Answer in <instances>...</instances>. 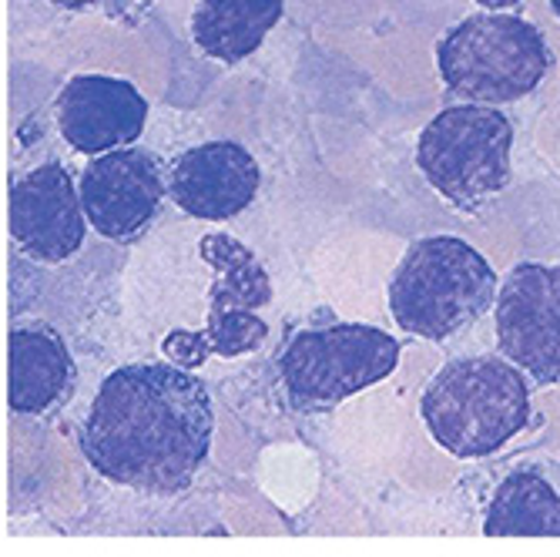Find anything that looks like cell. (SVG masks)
I'll return each instance as SVG.
<instances>
[{
  "mask_svg": "<svg viewBox=\"0 0 560 557\" xmlns=\"http://www.w3.org/2000/svg\"><path fill=\"white\" fill-rule=\"evenodd\" d=\"M212 396L178 363H128L101 380L78 433L81 457L108 484L172 497L206 467Z\"/></svg>",
  "mask_w": 560,
  "mask_h": 557,
  "instance_id": "1",
  "label": "cell"
},
{
  "mask_svg": "<svg viewBox=\"0 0 560 557\" xmlns=\"http://www.w3.org/2000/svg\"><path fill=\"white\" fill-rule=\"evenodd\" d=\"M420 417L456 461H480L527 427L530 386L511 360L460 357L430 380Z\"/></svg>",
  "mask_w": 560,
  "mask_h": 557,
  "instance_id": "2",
  "label": "cell"
},
{
  "mask_svg": "<svg viewBox=\"0 0 560 557\" xmlns=\"http://www.w3.org/2000/svg\"><path fill=\"white\" fill-rule=\"evenodd\" d=\"M497 272L467 239H417L389 279V316L410 336L443 343L493 306Z\"/></svg>",
  "mask_w": 560,
  "mask_h": 557,
  "instance_id": "3",
  "label": "cell"
},
{
  "mask_svg": "<svg viewBox=\"0 0 560 557\" xmlns=\"http://www.w3.org/2000/svg\"><path fill=\"white\" fill-rule=\"evenodd\" d=\"M436 68L456 97L474 105H514L547 78L550 47L537 24L506 11H480L443 34Z\"/></svg>",
  "mask_w": 560,
  "mask_h": 557,
  "instance_id": "4",
  "label": "cell"
},
{
  "mask_svg": "<svg viewBox=\"0 0 560 557\" xmlns=\"http://www.w3.org/2000/svg\"><path fill=\"white\" fill-rule=\"evenodd\" d=\"M198 256L212 272L206 326L172 329L162 343L165 357L185 370H198L209 357H245L269 339L259 310L272 302V279L256 252L229 232H209L198 239Z\"/></svg>",
  "mask_w": 560,
  "mask_h": 557,
  "instance_id": "5",
  "label": "cell"
},
{
  "mask_svg": "<svg viewBox=\"0 0 560 557\" xmlns=\"http://www.w3.org/2000/svg\"><path fill=\"white\" fill-rule=\"evenodd\" d=\"M399 363V339L366 323L302 329L279 357L289 410L319 417L342 399L383 383Z\"/></svg>",
  "mask_w": 560,
  "mask_h": 557,
  "instance_id": "6",
  "label": "cell"
},
{
  "mask_svg": "<svg viewBox=\"0 0 560 557\" xmlns=\"http://www.w3.org/2000/svg\"><path fill=\"white\" fill-rule=\"evenodd\" d=\"M514 125L493 105L443 108L420 131L417 165L450 206L477 212L511 182Z\"/></svg>",
  "mask_w": 560,
  "mask_h": 557,
  "instance_id": "7",
  "label": "cell"
},
{
  "mask_svg": "<svg viewBox=\"0 0 560 557\" xmlns=\"http://www.w3.org/2000/svg\"><path fill=\"white\" fill-rule=\"evenodd\" d=\"M497 346L537 386L560 383V266L521 263L493 295Z\"/></svg>",
  "mask_w": 560,
  "mask_h": 557,
  "instance_id": "8",
  "label": "cell"
},
{
  "mask_svg": "<svg viewBox=\"0 0 560 557\" xmlns=\"http://www.w3.org/2000/svg\"><path fill=\"white\" fill-rule=\"evenodd\" d=\"M88 225L108 242L128 245L148 232L168 195L165 169L155 151L121 144L91 155L78 182Z\"/></svg>",
  "mask_w": 560,
  "mask_h": 557,
  "instance_id": "9",
  "label": "cell"
},
{
  "mask_svg": "<svg viewBox=\"0 0 560 557\" xmlns=\"http://www.w3.org/2000/svg\"><path fill=\"white\" fill-rule=\"evenodd\" d=\"M8 212L14 245L44 266L68 263L88 239L78 182L61 162L34 165L14 178Z\"/></svg>",
  "mask_w": 560,
  "mask_h": 557,
  "instance_id": "10",
  "label": "cell"
},
{
  "mask_svg": "<svg viewBox=\"0 0 560 557\" xmlns=\"http://www.w3.org/2000/svg\"><path fill=\"white\" fill-rule=\"evenodd\" d=\"M165 185L185 216L229 222L256 201L262 169L238 141H206L182 151L165 175Z\"/></svg>",
  "mask_w": 560,
  "mask_h": 557,
  "instance_id": "11",
  "label": "cell"
},
{
  "mask_svg": "<svg viewBox=\"0 0 560 557\" xmlns=\"http://www.w3.org/2000/svg\"><path fill=\"white\" fill-rule=\"evenodd\" d=\"M55 121L61 138L81 155H101L121 144H135L148 121L144 94L108 74H74L55 101Z\"/></svg>",
  "mask_w": 560,
  "mask_h": 557,
  "instance_id": "12",
  "label": "cell"
},
{
  "mask_svg": "<svg viewBox=\"0 0 560 557\" xmlns=\"http://www.w3.org/2000/svg\"><path fill=\"white\" fill-rule=\"evenodd\" d=\"M78 380L65 336L47 323L14 326L8 336V407L21 417H40L61 407Z\"/></svg>",
  "mask_w": 560,
  "mask_h": 557,
  "instance_id": "13",
  "label": "cell"
},
{
  "mask_svg": "<svg viewBox=\"0 0 560 557\" xmlns=\"http://www.w3.org/2000/svg\"><path fill=\"white\" fill-rule=\"evenodd\" d=\"M282 11L285 0H198L188 31L206 58L238 65L262 47Z\"/></svg>",
  "mask_w": 560,
  "mask_h": 557,
  "instance_id": "14",
  "label": "cell"
},
{
  "mask_svg": "<svg viewBox=\"0 0 560 557\" xmlns=\"http://www.w3.org/2000/svg\"><path fill=\"white\" fill-rule=\"evenodd\" d=\"M487 537H560V494L537 471H514L490 497Z\"/></svg>",
  "mask_w": 560,
  "mask_h": 557,
  "instance_id": "15",
  "label": "cell"
},
{
  "mask_svg": "<svg viewBox=\"0 0 560 557\" xmlns=\"http://www.w3.org/2000/svg\"><path fill=\"white\" fill-rule=\"evenodd\" d=\"M47 4H55L61 11H88V8L101 4V0H47Z\"/></svg>",
  "mask_w": 560,
  "mask_h": 557,
  "instance_id": "16",
  "label": "cell"
},
{
  "mask_svg": "<svg viewBox=\"0 0 560 557\" xmlns=\"http://www.w3.org/2000/svg\"><path fill=\"white\" fill-rule=\"evenodd\" d=\"M474 4H480L483 11H511L521 0H474Z\"/></svg>",
  "mask_w": 560,
  "mask_h": 557,
  "instance_id": "17",
  "label": "cell"
},
{
  "mask_svg": "<svg viewBox=\"0 0 560 557\" xmlns=\"http://www.w3.org/2000/svg\"><path fill=\"white\" fill-rule=\"evenodd\" d=\"M550 8H553V14L560 18V0H550Z\"/></svg>",
  "mask_w": 560,
  "mask_h": 557,
  "instance_id": "18",
  "label": "cell"
}]
</instances>
